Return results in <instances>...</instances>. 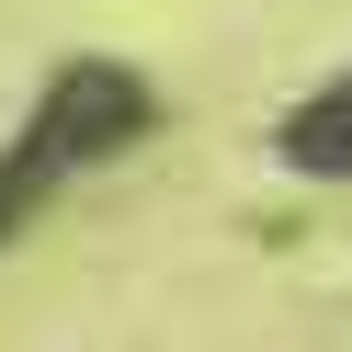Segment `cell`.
<instances>
[{
  "label": "cell",
  "instance_id": "obj_1",
  "mask_svg": "<svg viewBox=\"0 0 352 352\" xmlns=\"http://www.w3.org/2000/svg\"><path fill=\"white\" fill-rule=\"evenodd\" d=\"M148 125H160L148 69H125V57H69V69H46L34 114L0 137V250H12L57 193H80L91 170H114Z\"/></svg>",
  "mask_w": 352,
  "mask_h": 352
},
{
  "label": "cell",
  "instance_id": "obj_2",
  "mask_svg": "<svg viewBox=\"0 0 352 352\" xmlns=\"http://www.w3.org/2000/svg\"><path fill=\"white\" fill-rule=\"evenodd\" d=\"M273 148H284V170H296V182H352V69L329 80L318 102H296Z\"/></svg>",
  "mask_w": 352,
  "mask_h": 352
}]
</instances>
